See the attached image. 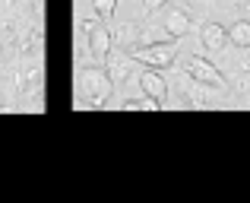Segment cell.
Masks as SVG:
<instances>
[{
  "mask_svg": "<svg viewBox=\"0 0 250 203\" xmlns=\"http://www.w3.org/2000/svg\"><path fill=\"white\" fill-rule=\"evenodd\" d=\"M80 86H83V95L95 105V108H104V102L114 92V76L104 67H85L80 73Z\"/></svg>",
  "mask_w": 250,
  "mask_h": 203,
  "instance_id": "cell-1",
  "label": "cell"
},
{
  "mask_svg": "<svg viewBox=\"0 0 250 203\" xmlns=\"http://www.w3.org/2000/svg\"><path fill=\"white\" fill-rule=\"evenodd\" d=\"M130 61H136V64H143V67H155V70H165L171 67V64L177 61V48L174 45H168V42H152V45H136L133 51H130Z\"/></svg>",
  "mask_w": 250,
  "mask_h": 203,
  "instance_id": "cell-2",
  "label": "cell"
},
{
  "mask_svg": "<svg viewBox=\"0 0 250 203\" xmlns=\"http://www.w3.org/2000/svg\"><path fill=\"white\" fill-rule=\"evenodd\" d=\"M83 32L89 35V54H92V57H98V61L111 57L114 35H111L108 25H104V23H89V19H85V23H83Z\"/></svg>",
  "mask_w": 250,
  "mask_h": 203,
  "instance_id": "cell-3",
  "label": "cell"
},
{
  "mask_svg": "<svg viewBox=\"0 0 250 203\" xmlns=\"http://www.w3.org/2000/svg\"><path fill=\"white\" fill-rule=\"evenodd\" d=\"M187 73H190V80H196V83H203V86H215L219 89L222 83V73L212 67V64L206 61V57H200V54H193V57H187Z\"/></svg>",
  "mask_w": 250,
  "mask_h": 203,
  "instance_id": "cell-4",
  "label": "cell"
},
{
  "mask_svg": "<svg viewBox=\"0 0 250 203\" xmlns=\"http://www.w3.org/2000/svg\"><path fill=\"white\" fill-rule=\"evenodd\" d=\"M140 86H143L146 95H152V99H159V102L168 99V83H165V76H162L155 67H146L140 73Z\"/></svg>",
  "mask_w": 250,
  "mask_h": 203,
  "instance_id": "cell-5",
  "label": "cell"
},
{
  "mask_svg": "<svg viewBox=\"0 0 250 203\" xmlns=\"http://www.w3.org/2000/svg\"><path fill=\"white\" fill-rule=\"evenodd\" d=\"M228 45V29L219 23H206L203 25V48L206 51H222Z\"/></svg>",
  "mask_w": 250,
  "mask_h": 203,
  "instance_id": "cell-6",
  "label": "cell"
},
{
  "mask_svg": "<svg viewBox=\"0 0 250 203\" xmlns=\"http://www.w3.org/2000/svg\"><path fill=\"white\" fill-rule=\"evenodd\" d=\"M165 29L171 38H184L190 32V13L187 10H171L165 16Z\"/></svg>",
  "mask_w": 250,
  "mask_h": 203,
  "instance_id": "cell-7",
  "label": "cell"
},
{
  "mask_svg": "<svg viewBox=\"0 0 250 203\" xmlns=\"http://www.w3.org/2000/svg\"><path fill=\"white\" fill-rule=\"evenodd\" d=\"M228 42L234 48H250V23L247 19H238L234 25H228Z\"/></svg>",
  "mask_w": 250,
  "mask_h": 203,
  "instance_id": "cell-8",
  "label": "cell"
},
{
  "mask_svg": "<svg viewBox=\"0 0 250 203\" xmlns=\"http://www.w3.org/2000/svg\"><path fill=\"white\" fill-rule=\"evenodd\" d=\"M136 45H140V25L136 23H124L121 25V48H124V54H130Z\"/></svg>",
  "mask_w": 250,
  "mask_h": 203,
  "instance_id": "cell-9",
  "label": "cell"
},
{
  "mask_svg": "<svg viewBox=\"0 0 250 203\" xmlns=\"http://www.w3.org/2000/svg\"><path fill=\"white\" fill-rule=\"evenodd\" d=\"M162 105H165V102L146 95V99H127V102H124V111H159Z\"/></svg>",
  "mask_w": 250,
  "mask_h": 203,
  "instance_id": "cell-10",
  "label": "cell"
},
{
  "mask_svg": "<svg viewBox=\"0 0 250 203\" xmlns=\"http://www.w3.org/2000/svg\"><path fill=\"white\" fill-rule=\"evenodd\" d=\"M92 10L102 16V23H108V19L114 16V10H117V0H92Z\"/></svg>",
  "mask_w": 250,
  "mask_h": 203,
  "instance_id": "cell-11",
  "label": "cell"
},
{
  "mask_svg": "<svg viewBox=\"0 0 250 203\" xmlns=\"http://www.w3.org/2000/svg\"><path fill=\"white\" fill-rule=\"evenodd\" d=\"M165 3H168V0H143V10H146V13H155V10H162Z\"/></svg>",
  "mask_w": 250,
  "mask_h": 203,
  "instance_id": "cell-12",
  "label": "cell"
}]
</instances>
